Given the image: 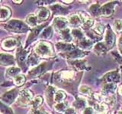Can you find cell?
Instances as JSON below:
<instances>
[{
    "label": "cell",
    "mask_w": 122,
    "mask_h": 114,
    "mask_svg": "<svg viewBox=\"0 0 122 114\" xmlns=\"http://www.w3.org/2000/svg\"><path fill=\"white\" fill-rule=\"evenodd\" d=\"M34 52L42 58H49L54 55L51 44L45 41L39 42L34 47Z\"/></svg>",
    "instance_id": "obj_1"
},
{
    "label": "cell",
    "mask_w": 122,
    "mask_h": 114,
    "mask_svg": "<svg viewBox=\"0 0 122 114\" xmlns=\"http://www.w3.org/2000/svg\"><path fill=\"white\" fill-rule=\"evenodd\" d=\"M4 29L15 33H24L28 29L24 22L19 20H11L2 24Z\"/></svg>",
    "instance_id": "obj_2"
},
{
    "label": "cell",
    "mask_w": 122,
    "mask_h": 114,
    "mask_svg": "<svg viewBox=\"0 0 122 114\" xmlns=\"http://www.w3.org/2000/svg\"><path fill=\"white\" fill-rule=\"evenodd\" d=\"M32 97H33V94L30 90L28 89L21 90L19 92L18 97L16 100V104L21 106H28L29 105L30 101L32 100Z\"/></svg>",
    "instance_id": "obj_3"
},
{
    "label": "cell",
    "mask_w": 122,
    "mask_h": 114,
    "mask_svg": "<svg viewBox=\"0 0 122 114\" xmlns=\"http://www.w3.org/2000/svg\"><path fill=\"white\" fill-rule=\"evenodd\" d=\"M20 46V40L16 37H8L2 42V48L5 50H12Z\"/></svg>",
    "instance_id": "obj_4"
},
{
    "label": "cell",
    "mask_w": 122,
    "mask_h": 114,
    "mask_svg": "<svg viewBox=\"0 0 122 114\" xmlns=\"http://www.w3.org/2000/svg\"><path fill=\"white\" fill-rule=\"evenodd\" d=\"M18 97V90L17 89H12L4 94L1 97V100L7 104H11Z\"/></svg>",
    "instance_id": "obj_5"
},
{
    "label": "cell",
    "mask_w": 122,
    "mask_h": 114,
    "mask_svg": "<svg viewBox=\"0 0 122 114\" xmlns=\"http://www.w3.org/2000/svg\"><path fill=\"white\" fill-rule=\"evenodd\" d=\"M53 25L57 30L61 32L67 29V27L69 25L68 20L63 17H56L53 19Z\"/></svg>",
    "instance_id": "obj_6"
},
{
    "label": "cell",
    "mask_w": 122,
    "mask_h": 114,
    "mask_svg": "<svg viewBox=\"0 0 122 114\" xmlns=\"http://www.w3.org/2000/svg\"><path fill=\"white\" fill-rule=\"evenodd\" d=\"M15 63V58L9 53H0V65L2 66H11Z\"/></svg>",
    "instance_id": "obj_7"
},
{
    "label": "cell",
    "mask_w": 122,
    "mask_h": 114,
    "mask_svg": "<svg viewBox=\"0 0 122 114\" xmlns=\"http://www.w3.org/2000/svg\"><path fill=\"white\" fill-rule=\"evenodd\" d=\"M36 16L38 19V21H44L50 16V11L47 8L42 7L36 11Z\"/></svg>",
    "instance_id": "obj_8"
},
{
    "label": "cell",
    "mask_w": 122,
    "mask_h": 114,
    "mask_svg": "<svg viewBox=\"0 0 122 114\" xmlns=\"http://www.w3.org/2000/svg\"><path fill=\"white\" fill-rule=\"evenodd\" d=\"M26 58H27L26 51H25L20 46L19 47H18L16 50V59H17L18 63L20 65V66H23L24 63L25 62Z\"/></svg>",
    "instance_id": "obj_9"
},
{
    "label": "cell",
    "mask_w": 122,
    "mask_h": 114,
    "mask_svg": "<svg viewBox=\"0 0 122 114\" xmlns=\"http://www.w3.org/2000/svg\"><path fill=\"white\" fill-rule=\"evenodd\" d=\"M95 112L97 114H106L108 111V107L105 103H97L93 106Z\"/></svg>",
    "instance_id": "obj_10"
},
{
    "label": "cell",
    "mask_w": 122,
    "mask_h": 114,
    "mask_svg": "<svg viewBox=\"0 0 122 114\" xmlns=\"http://www.w3.org/2000/svg\"><path fill=\"white\" fill-rule=\"evenodd\" d=\"M11 11L9 8L2 6L0 8V21H5L11 16Z\"/></svg>",
    "instance_id": "obj_11"
},
{
    "label": "cell",
    "mask_w": 122,
    "mask_h": 114,
    "mask_svg": "<svg viewBox=\"0 0 122 114\" xmlns=\"http://www.w3.org/2000/svg\"><path fill=\"white\" fill-rule=\"evenodd\" d=\"M20 68H17V67H14L11 66L9 67V68H7L6 71H5V77L8 78H14V77H15L17 75L20 74Z\"/></svg>",
    "instance_id": "obj_12"
},
{
    "label": "cell",
    "mask_w": 122,
    "mask_h": 114,
    "mask_svg": "<svg viewBox=\"0 0 122 114\" xmlns=\"http://www.w3.org/2000/svg\"><path fill=\"white\" fill-rule=\"evenodd\" d=\"M26 24H28L29 27H31V28H34L37 25L38 23V19L36 16V14H30L28 16L26 17L25 19Z\"/></svg>",
    "instance_id": "obj_13"
},
{
    "label": "cell",
    "mask_w": 122,
    "mask_h": 114,
    "mask_svg": "<svg viewBox=\"0 0 122 114\" xmlns=\"http://www.w3.org/2000/svg\"><path fill=\"white\" fill-rule=\"evenodd\" d=\"M42 103H43V98L40 96H37L30 101L29 106L32 109H37V108L41 105Z\"/></svg>",
    "instance_id": "obj_14"
},
{
    "label": "cell",
    "mask_w": 122,
    "mask_h": 114,
    "mask_svg": "<svg viewBox=\"0 0 122 114\" xmlns=\"http://www.w3.org/2000/svg\"><path fill=\"white\" fill-rule=\"evenodd\" d=\"M68 109V103L66 101H63L56 104L54 106V109L59 113H63Z\"/></svg>",
    "instance_id": "obj_15"
},
{
    "label": "cell",
    "mask_w": 122,
    "mask_h": 114,
    "mask_svg": "<svg viewBox=\"0 0 122 114\" xmlns=\"http://www.w3.org/2000/svg\"><path fill=\"white\" fill-rule=\"evenodd\" d=\"M75 72L73 71H63L60 72V78L64 81H69L74 77Z\"/></svg>",
    "instance_id": "obj_16"
},
{
    "label": "cell",
    "mask_w": 122,
    "mask_h": 114,
    "mask_svg": "<svg viewBox=\"0 0 122 114\" xmlns=\"http://www.w3.org/2000/svg\"><path fill=\"white\" fill-rule=\"evenodd\" d=\"M14 84L16 86H21L25 81V76L23 74H18L13 78Z\"/></svg>",
    "instance_id": "obj_17"
},
{
    "label": "cell",
    "mask_w": 122,
    "mask_h": 114,
    "mask_svg": "<svg viewBox=\"0 0 122 114\" xmlns=\"http://www.w3.org/2000/svg\"><path fill=\"white\" fill-rule=\"evenodd\" d=\"M66 93H65L64 91L58 90L55 93L54 101L56 103V104H58V103H60V102H63L64 99L66 98Z\"/></svg>",
    "instance_id": "obj_18"
},
{
    "label": "cell",
    "mask_w": 122,
    "mask_h": 114,
    "mask_svg": "<svg viewBox=\"0 0 122 114\" xmlns=\"http://www.w3.org/2000/svg\"><path fill=\"white\" fill-rule=\"evenodd\" d=\"M0 113L1 114H14L13 110L10 107L4 104L2 102L0 101Z\"/></svg>",
    "instance_id": "obj_19"
},
{
    "label": "cell",
    "mask_w": 122,
    "mask_h": 114,
    "mask_svg": "<svg viewBox=\"0 0 122 114\" xmlns=\"http://www.w3.org/2000/svg\"><path fill=\"white\" fill-rule=\"evenodd\" d=\"M79 90V92L84 95H86V96H89V97H90L92 95V89L89 87H88L86 85L80 86Z\"/></svg>",
    "instance_id": "obj_20"
},
{
    "label": "cell",
    "mask_w": 122,
    "mask_h": 114,
    "mask_svg": "<svg viewBox=\"0 0 122 114\" xmlns=\"http://www.w3.org/2000/svg\"><path fill=\"white\" fill-rule=\"evenodd\" d=\"M54 92V89H53V87H49L47 90H46V97H47V102L49 103V101L51 100V97H53V100H54V95L55 94H55Z\"/></svg>",
    "instance_id": "obj_21"
},
{
    "label": "cell",
    "mask_w": 122,
    "mask_h": 114,
    "mask_svg": "<svg viewBox=\"0 0 122 114\" xmlns=\"http://www.w3.org/2000/svg\"><path fill=\"white\" fill-rule=\"evenodd\" d=\"M93 30L95 32H96L98 34H102L103 32H104V26H103V24H100V23H96L94 27H93Z\"/></svg>",
    "instance_id": "obj_22"
},
{
    "label": "cell",
    "mask_w": 122,
    "mask_h": 114,
    "mask_svg": "<svg viewBox=\"0 0 122 114\" xmlns=\"http://www.w3.org/2000/svg\"><path fill=\"white\" fill-rule=\"evenodd\" d=\"M114 29L116 32L122 31V21L121 20H115L113 24Z\"/></svg>",
    "instance_id": "obj_23"
},
{
    "label": "cell",
    "mask_w": 122,
    "mask_h": 114,
    "mask_svg": "<svg viewBox=\"0 0 122 114\" xmlns=\"http://www.w3.org/2000/svg\"><path fill=\"white\" fill-rule=\"evenodd\" d=\"M93 23H94V22H93L92 20V19L88 18L87 20L82 24V28H83L84 29H88V28H92V27Z\"/></svg>",
    "instance_id": "obj_24"
},
{
    "label": "cell",
    "mask_w": 122,
    "mask_h": 114,
    "mask_svg": "<svg viewBox=\"0 0 122 114\" xmlns=\"http://www.w3.org/2000/svg\"><path fill=\"white\" fill-rule=\"evenodd\" d=\"M69 31H70V30L67 28L66 30H63V31H61L60 33H61V35H62V37L64 38V40L70 41V40H72V37H71V35H69V34H67Z\"/></svg>",
    "instance_id": "obj_25"
},
{
    "label": "cell",
    "mask_w": 122,
    "mask_h": 114,
    "mask_svg": "<svg viewBox=\"0 0 122 114\" xmlns=\"http://www.w3.org/2000/svg\"><path fill=\"white\" fill-rule=\"evenodd\" d=\"M51 36V28H47L42 33V34L41 35V38H49Z\"/></svg>",
    "instance_id": "obj_26"
},
{
    "label": "cell",
    "mask_w": 122,
    "mask_h": 114,
    "mask_svg": "<svg viewBox=\"0 0 122 114\" xmlns=\"http://www.w3.org/2000/svg\"><path fill=\"white\" fill-rule=\"evenodd\" d=\"M82 114H95V110L93 109V107H86L84 109V110L82 111Z\"/></svg>",
    "instance_id": "obj_27"
},
{
    "label": "cell",
    "mask_w": 122,
    "mask_h": 114,
    "mask_svg": "<svg viewBox=\"0 0 122 114\" xmlns=\"http://www.w3.org/2000/svg\"><path fill=\"white\" fill-rule=\"evenodd\" d=\"M28 62L29 65H31V66H34V65H35V64L37 62V57L34 56H30L29 58H28Z\"/></svg>",
    "instance_id": "obj_28"
},
{
    "label": "cell",
    "mask_w": 122,
    "mask_h": 114,
    "mask_svg": "<svg viewBox=\"0 0 122 114\" xmlns=\"http://www.w3.org/2000/svg\"><path fill=\"white\" fill-rule=\"evenodd\" d=\"M28 114H49L45 111H41L39 109H31L28 113Z\"/></svg>",
    "instance_id": "obj_29"
},
{
    "label": "cell",
    "mask_w": 122,
    "mask_h": 114,
    "mask_svg": "<svg viewBox=\"0 0 122 114\" xmlns=\"http://www.w3.org/2000/svg\"><path fill=\"white\" fill-rule=\"evenodd\" d=\"M63 114H76V111H75V109L73 108L70 107L63 113Z\"/></svg>",
    "instance_id": "obj_30"
},
{
    "label": "cell",
    "mask_w": 122,
    "mask_h": 114,
    "mask_svg": "<svg viewBox=\"0 0 122 114\" xmlns=\"http://www.w3.org/2000/svg\"><path fill=\"white\" fill-rule=\"evenodd\" d=\"M118 93H119L120 95H122V85L119 87V88H118Z\"/></svg>",
    "instance_id": "obj_31"
},
{
    "label": "cell",
    "mask_w": 122,
    "mask_h": 114,
    "mask_svg": "<svg viewBox=\"0 0 122 114\" xmlns=\"http://www.w3.org/2000/svg\"><path fill=\"white\" fill-rule=\"evenodd\" d=\"M13 2L16 3V4H20V3L22 2V1H21H21H13Z\"/></svg>",
    "instance_id": "obj_32"
},
{
    "label": "cell",
    "mask_w": 122,
    "mask_h": 114,
    "mask_svg": "<svg viewBox=\"0 0 122 114\" xmlns=\"http://www.w3.org/2000/svg\"><path fill=\"white\" fill-rule=\"evenodd\" d=\"M64 2H67V3H70V2H72V1H63Z\"/></svg>",
    "instance_id": "obj_33"
},
{
    "label": "cell",
    "mask_w": 122,
    "mask_h": 114,
    "mask_svg": "<svg viewBox=\"0 0 122 114\" xmlns=\"http://www.w3.org/2000/svg\"><path fill=\"white\" fill-rule=\"evenodd\" d=\"M117 114H122V111H118L117 113Z\"/></svg>",
    "instance_id": "obj_34"
},
{
    "label": "cell",
    "mask_w": 122,
    "mask_h": 114,
    "mask_svg": "<svg viewBox=\"0 0 122 114\" xmlns=\"http://www.w3.org/2000/svg\"><path fill=\"white\" fill-rule=\"evenodd\" d=\"M121 104H122V100H121Z\"/></svg>",
    "instance_id": "obj_35"
},
{
    "label": "cell",
    "mask_w": 122,
    "mask_h": 114,
    "mask_svg": "<svg viewBox=\"0 0 122 114\" xmlns=\"http://www.w3.org/2000/svg\"><path fill=\"white\" fill-rule=\"evenodd\" d=\"M0 3H1V1H0Z\"/></svg>",
    "instance_id": "obj_36"
}]
</instances>
